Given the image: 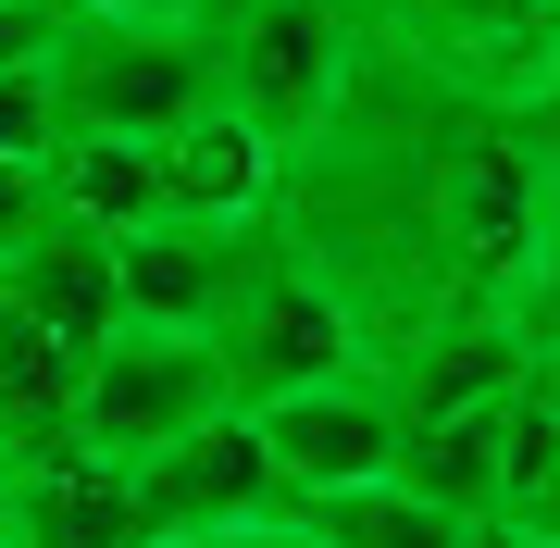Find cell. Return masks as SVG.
Wrapping results in <instances>:
<instances>
[{
  "mask_svg": "<svg viewBox=\"0 0 560 548\" xmlns=\"http://www.w3.org/2000/svg\"><path fill=\"white\" fill-rule=\"evenodd\" d=\"M50 101L62 138H175L224 101L212 25H150V13H62L50 25Z\"/></svg>",
  "mask_w": 560,
  "mask_h": 548,
  "instance_id": "obj_1",
  "label": "cell"
},
{
  "mask_svg": "<svg viewBox=\"0 0 560 548\" xmlns=\"http://www.w3.org/2000/svg\"><path fill=\"white\" fill-rule=\"evenodd\" d=\"M212 62H224V113H249L275 150H300L337 125L361 75V13L349 0H237L212 25Z\"/></svg>",
  "mask_w": 560,
  "mask_h": 548,
  "instance_id": "obj_2",
  "label": "cell"
},
{
  "mask_svg": "<svg viewBox=\"0 0 560 548\" xmlns=\"http://www.w3.org/2000/svg\"><path fill=\"white\" fill-rule=\"evenodd\" d=\"M212 411H237L212 337L113 325L101 349H75V399H62V424H75V448H101V462H150V448H175L187 424H212Z\"/></svg>",
  "mask_w": 560,
  "mask_h": 548,
  "instance_id": "obj_3",
  "label": "cell"
},
{
  "mask_svg": "<svg viewBox=\"0 0 560 548\" xmlns=\"http://www.w3.org/2000/svg\"><path fill=\"white\" fill-rule=\"evenodd\" d=\"M287 249V224H212V212H150L113 237V300L125 325H175V337H224V312L249 300V275Z\"/></svg>",
  "mask_w": 560,
  "mask_h": 548,
  "instance_id": "obj_4",
  "label": "cell"
},
{
  "mask_svg": "<svg viewBox=\"0 0 560 548\" xmlns=\"http://www.w3.org/2000/svg\"><path fill=\"white\" fill-rule=\"evenodd\" d=\"M224 386H237V411L261 399H287V386H324V374H349V362H374V337H361V312L324 287L300 249H275V263L249 275V300L224 312Z\"/></svg>",
  "mask_w": 560,
  "mask_h": 548,
  "instance_id": "obj_5",
  "label": "cell"
},
{
  "mask_svg": "<svg viewBox=\"0 0 560 548\" xmlns=\"http://www.w3.org/2000/svg\"><path fill=\"white\" fill-rule=\"evenodd\" d=\"M125 487H138V524H150V548L287 524V474H275V448L249 436V411H212V424H187L175 448L125 462Z\"/></svg>",
  "mask_w": 560,
  "mask_h": 548,
  "instance_id": "obj_6",
  "label": "cell"
},
{
  "mask_svg": "<svg viewBox=\"0 0 560 548\" xmlns=\"http://www.w3.org/2000/svg\"><path fill=\"white\" fill-rule=\"evenodd\" d=\"M249 436L275 448L287 499H324V487H374L386 462H399V399H386L374 362L324 374V386H287V399L249 411Z\"/></svg>",
  "mask_w": 560,
  "mask_h": 548,
  "instance_id": "obj_7",
  "label": "cell"
},
{
  "mask_svg": "<svg viewBox=\"0 0 560 548\" xmlns=\"http://www.w3.org/2000/svg\"><path fill=\"white\" fill-rule=\"evenodd\" d=\"M511 436H523V386H511V399H474V411H423V424H399V462H386V474H399L411 499L460 511V524H499Z\"/></svg>",
  "mask_w": 560,
  "mask_h": 548,
  "instance_id": "obj_8",
  "label": "cell"
},
{
  "mask_svg": "<svg viewBox=\"0 0 560 548\" xmlns=\"http://www.w3.org/2000/svg\"><path fill=\"white\" fill-rule=\"evenodd\" d=\"M13 548H150L125 462H101L75 436L38 448V462H13Z\"/></svg>",
  "mask_w": 560,
  "mask_h": 548,
  "instance_id": "obj_9",
  "label": "cell"
},
{
  "mask_svg": "<svg viewBox=\"0 0 560 548\" xmlns=\"http://www.w3.org/2000/svg\"><path fill=\"white\" fill-rule=\"evenodd\" d=\"M287 200V150L261 138L249 113H200V125H175L162 138V212H212V224H275Z\"/></svg>",
  "mask_w": 560,
  "mask_h": 548,
  "instance_id": "obj_10",
  "label": "cell"
},
{
  "mask_svg": "<svg viewBox=\"0 0 560 548\" xmlns=\"http://www.w3.org/2000/svg\"><path fill=\"white\" fill-rule=\"evenodd\" d=\"M0 300H13L50 349H101V337L125 325V300H113V237H88V224H50L25 263H0Z\"/></svg>",
  "mask_w": 560,
  "mask_h": 548,
  "instance_id": "obj_11",
  "label": "cell"
},
{
  "mask_svg": "<svg viewBox=\"0 0 560 548\" xmlns=\"http://www.w3.org/2000/svg\"><path fill=\"white\" fill-rule=\"evenodd\" d=\"M50 212L88 224V237L150 224L162 212V138H62L50 150Z\"/></svg>",
  "mask_w": 560,
  "mask_h": 548,
  "instance_id": "obj_12",
  "label": "cell"
},
{
  "mask_svg": "<svg viewBox=\"0 0 560 548\" xmlns=\"http://www.w3.org/2000/svg\"><path fill=\"white\" fill-rule=\"evenodd\" d=\"M287 524L312 548H474V524L436 499H411L399 474H374V487H324V499H287Z\"/></svg>",
  "mask_w": 560,
  "mask_h": 548,
  "instance_id": "obj_13",
  "label": "cell"
},
{
  "mask_svg": "<svg viewBox=\"0 0 560 548\" xmlns=\"http://www.w3.org/2000/svg\"><path fill=\"white\" fill-rule=\"evenodd\" d=\"M50 150H62L50 62H13V75H0V163H50Z\"/></svg>",
  "mask_w": 560,
  "mask_h": 548,
  "instance_id": "obj_14",
  "label": "cell"
},
{
  "mask_svg": "<svg viewBox=\"0 0 560 548\" xmlns=\"http://www.w3.org/2000/svg\"><path fill=\"white\" fill-rule=\"evenodd\" d=\"M50 163H0V263H25V249L50 237Z\"/></svg>",
  "mask_w": 560,
  "mask_h": 548,
  "instance_id": "obj_15",
  "label": "cell"
},
{
  "mask_svg": "<svg viewBox=\"0 0 560 548\" xmlns=\"http://www.w3.org/2000/svg\"><path fill=\"white\" fill-rule=\"evenodd\" d=\"M499 536H523V548H560V436H548V462L523 474V487L499 499Z\"/></svg>",
  "mask_w": 560,
  "mask_h": 548,
  "instance_id": "obj_16",
  "label": "cell"
},
{
  "mask_svg": "<svg viewBox=\"0 0 560 548\" xmlns=\"http://www.w3.org/2000/svg\"><path fill=\"white\" fill-rule=\"evenodd\" d=\"M50 25H62V0H0V75L50 50Z\"/></svg>",
  "mask_w": 560,
  "mask_h": 548,
  "instance_id": "obj_17",
  "label": "cell"
},
{
  "mask_svg": "<svg viewBox=\"0 0 560 548\" xmlns=\"http://www.w3.org/2000/svg\"><path fill=\"white\" fill-rule=\"evenodd\" d=\"M62 13H150V25H200V0H62Z\"/></svg>",
  "mask_w": 560,
  "mask_h": 548,
  "instance_id": "obj_18",
  "label": "cell"
},
{
  "mask_svg": "<svg viewBox=\"0 0 560 548\" xmlns=\"http://www.w3.org/2000/svg\"><path fill=\"white\" fill-rule=\"evenodd\" d=\"M523 399H536V411H548V424H560V337L536 349V362H523Z\"/></svg>",
  "mask_w": 560,
  "mask_h": 548,
  "instance_id": "obj_19",
  "label": "cell"
},
{
  "mask_svg": "<svg viewBox=\"0 0 560 548\" xmlns=\"http://www.w3.org/2000/svg\"><path fill=\"white\" fill-rule=\"evenodd\" d=\"M0 548H13V448H0Z\"/></svg>",
  "mask_w": 560,
  "mask_h": 548,
  "instance_id": "obj_20",
  "label": "cell"
},
{
  "mask_svg": "<svg viewBox=\"0 0 560 548\" xmlns=\"http://www.w3.org/2000/svg\"><path fill=\"white\" fill-rule=\"evenodd\" d=\"M548 101H560V0H548Z\"/></svg>",
  "mask_w": 560,
  "mask_h": 548,
  "instance_id": "obj_21",
  "label": "cell"
},
{
  "mask_svg": "<svg viewBox=\"0 0 560 548\" xmlns=\"http://www.w3.org/2000/svg\"><path fill=\"white\" fill-rule=\"evenodd\" d=\"M261 548H312V536H300V524H261Z\"/></svg>",
  "mask_w": 560,
  "mask_h": 548,
  "instance_id": "obj_22",
  "label": "cell"
},
{
  "mask_svg": "<svg viewBox=\"0 0 560 548\" xmlns=\"http://www.w3.org/2000/svg\"><path fill=\"white\" fill-rule=\"evenodd\" d=\"M187 548H261V524H249V536H187Z\"/></svg>",
  "mask_w": 560,
  "mask_h": 548,
  "instance_id": "obj_23",
  "label": "cell"
},
{
  "mask_svg": "<svg viewBox=\"0 0 560 548\" xmlns=\"http://www.w3.org/2000/svg\"><path fill=\"white\" fill-rule=\"evenodd\" d=\"M349 13H361V0H349Z\"/></svg>",
  "mask_w": 560,
  "mask_h": 548,
  "instance_id": "obj_24",
  "label": "cell"
}]
</instances>
